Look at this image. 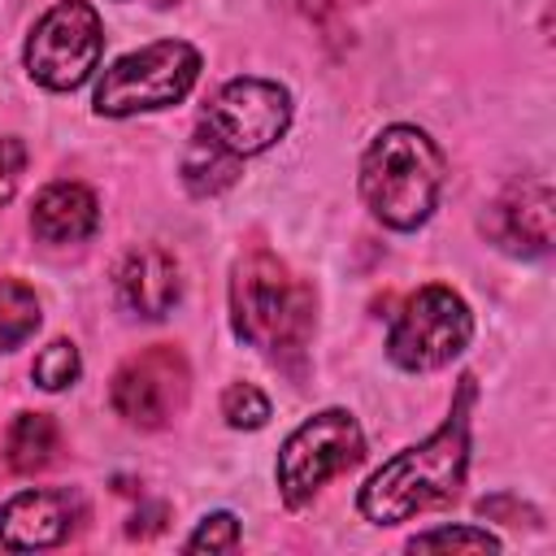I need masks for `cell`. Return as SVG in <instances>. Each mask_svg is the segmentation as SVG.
I'll return each instance as SVG.
<instances>
[{
	"label": "cell",
	"mask_w": 556,
	"mask_h": 556,
	"mask_svg": "<svg viewBox=\"0 0 556 556\" xmlns=\"http://www.w3.org/2000/svg\"><path fill=\"white\" fill-rule=\"evenodd\" d=\"M469 404H473V378L465 374L447 421L430 439L395 452L361 486L356 504H361L365 521L395 526V521H408L421 508H434V504H447V500L460 495L465 469H469Z\"/></svg>",
	"instance_id": "1"
},
{
	"label": "cell",
	"mask_w": 556,
	"mask_h": 556,
	"mask_svg": "<svg viewBox=\"0 0 556 556\" xmlns=\"http://www.w3.org/2000/svg\"><path fill=\"white\" fill-rule=\"evenodd\" d=\"M230 326L248 348L295 374L313 339V287L274 252H243L230 269Z\"/></svg>",
	"instance_id": "2"
},
{
	"label": "cell",
	"mask_w": 556,
	"mask_h": 556,
	"mask_svg": "<svg viewBox=\"0 0 556 556\" xmlns=\"http://www.w3.org/2000/svg\"><path fill=\"white\" fill-rule=\"evenodd\" d=\"M443 191V152L417 126H387L361 161V200L391 230H417Z\"/></svg>",
	"instance_id": "3"
},
{
	"label": "cell",
	"mask_w": 556,
	"mask_h": 556,
	"mask_svg": "<svg viewBox=\"0 0 556 556\" xmlns=\"http://www.w3.org/2000/svg\"><path fill=\"white\" fill-rule=\"evenodd\" d=\"M200 78V52L187 39H161L113 61L96 87L100 117H130L178 104Z\"/></svg>",
	"instance_id": "4"
},
{
	"label": "cell",
	"mask_w": 556,
	"mask_h": 556,
	"mask_svg": "<svg viewBox=\"0 0 556 556\" xmlns=\"http://www.w3.org/2000/svg\"><path fill=\"white\" fill-rule=\"evenodd\" d=\"M469 339H473L469 304L452 287L430 282L404 300V308L387 334V356L408 374H426V369L452 365L469 348Z\"/></svg>",
	"instance_id": "5"
},
{
	"label": "cell",
	"mask_w": 556,
	"mask_h": 556,
	"mask_svg": "<svg viewBox=\"0 0 556 556\" xmlns=\"http://www.w3.org/2000/svg\"><path fill=\"white\" fill-rule=\"evenodd\" d=\"M365 460V434L348 408H321L300 430L287 434L278 452V491L287 508H304L321 482Z\"/></svg>",
	"instance_id": "6"
},
{
	"label": "cell",
	"mask_w": 556,
	"mask_h": 556,
	"mask_svg": "<svg viewBox=\"0 0 556 556\" xmlns=\"http://www.w3.org/2000/svg\"><path fill=\"white\" fill-rule=\"evenodd\" d=\"M104 52L100 13L87 0H56L26 39V74L48 91H74Z\"/></svg>",
	"instance_id": "7"
},
{
	"label": "cell",
	"mask_w": 556,
	"mask_h": 556,
	"mask_svg": "<svg viewBox=\"0 0 556 556\" xmlns=\"http://www.w3.org/2000/svg\"><path fill=\"white\" fill-rule=\"evenodd\" d=\"M187 395H191V365H187L182 348H174V343H152V348L126 356L109 387L113 413L139 430L169 426L187 408Z\"/></svg>",
	"instance_id": "8"
},
{
	"label": "cell",
	"mask_w": 556,
	"mask_h": 556,
	"mask_svg": "<svg viewBox=\"0 0 556 556\" xmlns=\"http://www.w3.org/2000/svg\"><path fill=\"white\" fill-rule=\"evenodd\" d=\"M291 126V91L269 78H230L204 109V130L235 156H256Z\"/></svg>",
	"instance_id": "9"
},
{
	"label": "cell",
	"mask_w": 556,
	"mask_h": 556,
	"mask_svg": "<svg viewBox=\"0 0 556 556\" xmlns=\"http://www.w3.org/2000/svg\"><path fill=\"white\" fill-rule=\"evenodd\" d=\"M486 235L517 256H547L552 252V182L521 178L513 182L482 217Z\"/></svg>",
	"instance_id": "10"
},
{
	"label": "cell",
	"mask_w": 556,
	"mask_h": 556,
	"mask_svg": "<svg viewBox=\"0 0 556 556\" xmlns=\"http://www.w3.org/2000/svg\"><path fill=\"white\" fill-rule=\"evenodd\" d=\"M74 521H83L78 491H22L9 504H0V547L9 552L56 547L70 539Z\"/></svg>",
	"instance_id": "11"
},
{
	"label": "cell",
	"mask_w": 556,
	"mask_h": 556,
	"mask_svg": "<svg viewBox=\"0 0 556 556\" xmlns=\"http://www.w3.org/2000/svg\"><path fill=\"white\" fill-rule=\"evenodd\" d=\"M117 282V295L130 313L139 317H165L178 295H182V274H178V261L156 248V243H143V248H130L113 274Z\"/></svg>",
	"instance_id": "12"
},
{
	"label": "cell",
	"mask_w": 556,
	"mask_h": 556,
	"mask_svg": "<svg viewBox=\"0 0 556 556\" xmlns=\"http://www.w3.org/2000/svg\"><path fill=\"white\" fill-rule=\"evenodd\" d=\"M100 226V204L83 182H52L35 195L30 230L43 243H83Z\"/></svg>",
	"instance_id": "13"
},
{
	"label": "cell",
	"mask_w": 556,
	"mask_h": 556,
	"mask_svg": "<svg viewBox=\"0 0 556 556\" xmlns=\"http://www.w3.org/2000/svg\"><path fill=\"white\" fill-rule=\"evenodd\" d=\"M239 161L243 156H235L230 148H222L200 126L195 139H191V148H187V156H182V182H187L191 195H217V191H226L239 178Z\"/></svg>",
	"instance_id": "14"
},
{
	"label": "cell",
	"mask_w": 556,
	"mask_h": 556,
	"mask_svg": "<svg viewBox=\"0 0 556 556\" xmlns=\"http://www.w3.org/2000/svg\"><path fill=\"white\" fill-rule=\"evenodd\" d=\"M56 421L48 413H17L4 434V460L13 473H39L56 456Z\"/></svg>",
	"instance_id": "15"
},
{
	"label": "cell",
	"mask_w": 556,
	"mask_h": 556,
	"mask_svg": "<svg viewBox=\"0 0 556 556\" xmlns=\"http://www.w3.org/2000/svg\"><path fill=\"white\" fill-rule=\"evenodd\" d=\"M39 295L17 278H0V356L22 348L39 330Z\"/></svg>",
	"instance_id": "16"
},
{
	"label": "cell",
	"mask_w": 556,
	"mask_h": 556,
	"mask_svg": "<svg viewBox=\"0 0 556 556\" xmlns=\"http://www.w3.org/2000/svg\"><path fill=\"white\" fill-rule=\"evenodd\" d=\"M35 382L43 387V391H65V387H74L78 382V374H83V361H78V348L70 343V339H52L39 356H35Z\"/></svg>",
	"instance_id": "17"
},
{
	"label": "cell",
	"mask_w": 556,
	"mask_h": 556,
	"mask_svg": "<svg viewBox=\"0 0 556 556\" xmlns=\"http://www.w3.org/2000/svg\"><path fill=\"white\" fill-rule=\"evenodd\" d=\"M439 547H460V552H500V539L478 526H439L426 534L408 539V552H439Z\"/></svg>",
	"instance_id": "18"
},
{
	"label": "cell",
	"mask_w": 556,
	"mask_h": 556,
	"mask_svg": "<svg viewBox=\"0 0 556 556\" xmlns=\"http://www.w3.org/2000/svg\"><path fill=\"white\" fill-rule=\"evenodd\" d=\"M222 417H226L235 430H256V426L269 421V400H265V391L252 387V382H230V387L222 391Z\"/></svg>",
	"instance_id": "19"
},
{
	"label": "cell",
	"mask_w": 556,
	"mask_h": 556,
	"mask_svg": "<svg viewBox=\"0 0 556 556\" xmlns=\"http://www.w3.org/2000/svg\"><path fill=\"white\" fill-rule=\"evenodd\" d=\"M182 547L187 552H235L239 547V517L235 513H208Z\"/></svg>",
	"instance_id": "20"
}]
</instances>
